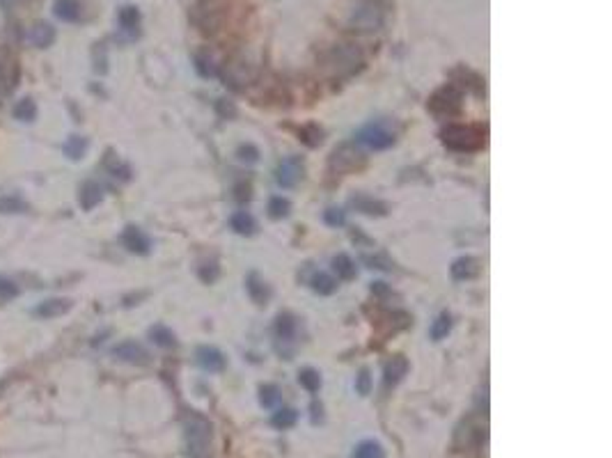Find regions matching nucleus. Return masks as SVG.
I'll use <instances>...</instances> for the list:
<instances>
[{"mask_svg":"<svg viewBox=\"0 0 612 458\" xmlns=\"http://www.w3.org/2000/svg\"><path fill=\"white\" fill-rule=\"evenodd\" d=\"M184 440L188 458H211V424L202 415L188 413L184 420Z\"/></svg>","mask_w":612,"mask_h":458,"instance_id":"1","label":"nucleus"},{"mask_svg":"<svg viewBox=\"0 0 612 458\" xmlns=\"http://www.w3.org/2000/svg\"><path fill=\"white\" fill-rule=\"evenodd\" d=\"M227 16V0H197L193 7V23L202 35H216Z\"/></svg>","mask_w":612,"mask_h":458,"instance_id":"2","label":"nucleus"},{"mask_svg":"<svg viewBox=\"0 0 612 458\" xmlns=\"http://www.w3.org/2000/svg\"><path fill=\"white\" fill-rule=\"evenodd\" d=\"M440 138L449 149H454V151H475L486 142L484 133H482L479 128L463 126V124H452V126L442 128Z\"/></svg>","mask_w":612,"mask_h":458,"instance_id":"3","label":"nucleus"},{"mask_svg":"<svg viewBox=\"0 0 612 458\" xmlns=\"http://www.w3.org/2000/svg\"><path fill=\"white\" fill-rule=\"evenodd\" d=\"M360 64H362L360 53L351 46H337L328 53V58H326V67L337 76L353 74Z\"/></svg>","mask_w":612,"mask_h":458,"instance_id":"4","label":"nucleus"},{"mask_svg":"<svg viewBox=\"0 0 612 458\" xmlns=\"http://www.w3.org/2000/svg\"><path fill=\"white\" fill-rule=\"evenodd\" d=\"M365 163V154L356 147V144H340L333 154H330V170L335 174H349L358 170Z\"/></svg>","mask_w":612,"mask_h":458,"instance_id":"5","label":"nucleus"},{"mask_svg":"<svg viewBox=\"0 0 612 458\" xmlns=\"http://www.w3.org/2000/svg\"><path fill=\"white\" fill-rule=\"evenodd\" d=\"M358 142L369 149H388L394 144V131L383 122H372L358 131Z\"/></svg>","mask_w":612,"mask_h":458,"instance_id":"6","label":"nucleus"},{"mask_svg":"<svg viewBox=\"0 0 612 458\" xmlns=\"http://www.w3.org/2000/svg\"><path fill=\"white\" fill-rule=\"evenodd\" d=\"M429 108L440 117H452L461 110V92L454 85H445L431 96Z\"/></svg>","mask_w":612,"mask_h":458,"instance_id":"7","label":"nucleus"},{"mask_svg":"<svg viewBox=\"0 0 612 458\" xmlns=\"http://www.w3.org/2000/svg\"><path fill=\"white\" fill-rule=\"evenodd\" d=\"M253 78H255L253 67L246 60H230L223 69L225 85H230L232 90H244L246 85L253 83Z\"/></svg>","mask_w":612,"mask_h":458,"instance_id":"8","label":"nucleus"},{"mask_svg":"<svg viewBox=\"0 0 612 458\" xmlns=\"http://www.w3.org/2000/svg\"><path fill=\"white\" fill-rule=\"evenodd\" d=\"M303 179V160L299 156H289L276 170V181L283 188H294Z\"/></svg>","mask_w":612,"mask_h":458,"instance_id":"9","label":"nucleus"},{"mask_svg":"<svg viewBox=\"0 0 612 458\" xmlns=\"http://www.w3.org/2000/svg\"><path fill=\"white\" fill-rule=\"evenodd\" d=\"M112 356H115L119 362H128V365H147L149 362V353L147 349L138 342H122L112 349Z\"/></svg>","mask_w":612,"mask_h":458,"instance_id":"10","label":"nucleus"},{"mask_svg":"<svg viewBox=\"0 0 612 458\" xmlns=\"http://www.w3.org/2000/svg\"><path fill=\"white\" fill-rule=\"evenodd\" d=\"M122 243H124L126 250L133 252V254H149V250H151L149 236L144 234L140 227H135V224H128V227L122 231Z\"/></svg>","mask_w":612,"mask_h":458,"instance_id":"11","label":"nucleus"},{"mask_svg":"<svg viewBox=\"0 0 612 458\" xmlns=\"http://www.w3.org/2000/svg\"><path fill=\"white\" fill-rule=\"evenodd\" d=\"M140 21L142 16L135 5H124L117 14L119 30H122V35H126V39H135L140 35Z\"/></svg>","mask_w":612,"mask_h":458,"instance_id":"12","label":"nucleus"},{"mask_svg":"<svg viewBox=\"0 0 612 458\" xmlns=\"http://www.w3.org/2000/svg\"><path fill=\"white\" fill-rule=\"evenodd\" d=\"M28 42L35 48H48L55 42V28L48 21H37L28 32Z\"/></svg>","mask_w":612,"mask_h":458,"instance_id":"13","label":"nucleus"},{"mask_svg":"<svg viewBox=\"0 0 612 458\" xmlns=\"http://www.w3.org/2000/svg\"><path fill=\"white\" fill-rule=\"evenodd\" d=\"M195 358H197V365L202 367L204 372H223V369H225L223 353L218 349H214V346H200L195 351Z\"/></svg>","mask_w":612,"mask_h":458,"instance_id":"14","label":"nucleus"},{"mask_svg":"<svg viewBox=\"0 0 612 458\" xmlns=\"http://www.w3.org/2000/svg\"><path fill=\"white\" fill-rule=\"evenodd\" d=\"M71 307H74V303H71L69 298H48L42 305H37L35 314L39 319H55V316L67 314Z\"/></svg>","mask_w":612,"mask_h":458,"instance_id":"15","label":"nucleus"},{"mask_svg":"<svg viewBox=\"0 0 612 458\" xmlns=\"http://www.w3.org/2000/svg\"><path fill=\"white\" fill-rule=\"evenodd\" d=\"M53 12L64 23H76L83 16V5H80V0H55Z\"/></svg>","mask_w":612,"mask_h":458,"instance_id":"16","label":"nucleus"},{"mask_svg":"<svg viewBox=\"0 0 612 458\" xmlns=\"http://www.w3.org/2000/svg\"><path fill=\"white\" fill-rule=\"evenodd\" d=\"M408 374V362L404 356H394L388 365H385V385L388 388H394V385H399L401 381H404V376Z\"/></svg>","mask_w":612,"mask_h":458,"instance_id":"17","label":"nucleus"},{"mask_svg":"<svg viewBox=\"0 0 612 458\" xmlns=\"http://www.w3.org/2000/svg\"><path fill=\"white\" fill-rule=\"evenodd\" d=\"M351 206L356 208V211L365 213V215H385V213H388V204L378 202V199L367 197V195L351 197Z\"/></svg>","mask_w":612,"mask_h":458,"instance_id":"18","label":"nucleus"},{"mask_svg":"<svg viewBox=\"0 0 612 458\" xmlns=\"http://www.w3.org/2000/svg\"><path fill=\"white\" fill-rule=\"evenodd\" d=\"M103 199V188L101 183L96 181H85L83 186H80V206L85 208V211H92L94 206H99Z\"/></svg>","mask_w":612,"mask_h":458,"instance_id":"19","label":"nucleus"},{"mask_svg":"<svg viewBox=\"0 0 612 458\" xmlns=\"http://www.w3.org/2000/svg\"><path fill=\"white\" fill-rule=\"evenodd\" d=\"M479 273V261L475 257H458L452 264V277L463 282V280H470Z\"/></svg>","mask_w":612,"mask_h":458,"instance_id":"20","label":"nucleus"},{"mask_svg":"<svg viewBox=\"0 0 612 458\" xmlns=\"http://www.w3.org/2000/svg\"><path fill=\"white\" fill-rule=\"evenodd\" d=\"M246 287H248V293H251V298L257 303V305H267V300L271 298V289H269V284L264 282V280L260 277V275H248V282H246Z\"/></svg>","mask_w":612,"mask_h":458,"instance_id":"21","label":"nucleus"},{"mask_svg":"<svg viewBox=\"0 0 612 458\" xmlns=\"http://www.w3.org/2000/svg\"><path fill=\"white\" fill-rule=\"evenodd\" d=\"M296 330H299V323L292 314H280L276 319V335L280 342H294Z\"/></svg>","mask_w":612,"mask_h":458,"instance_id":"22","label":"nucleus"},{"mask_svg":"<svg viewBox=\"0 0 612 458\" xmlns=\"http://www.w3.org/2000/svg\"><path fill=\"white\" fill-rule=\"evenodd\" d=\"M381 23V14L376 7H362V10L353 16V26L358 30H374Z\"/></svg>","mask_w":612,"mask_h":458,"instance_id":"23","label":"nucleus"},{"mask_svg":"<svg viewBox=\"0 0 612 458\" xmlns=\"http://www.w3.org/2000/svg\"><path fill=\"white\" fill-rule=\"evenodd\" d=\"M232 229L241 236H253L257 231V222L248 211H239L232 215Z\"/></svg>","mask_w":612,"mask_h":458,"instance_id":"24","label":"nucleus"},{"mask_svg":"<svg viewBox=\"0 0 612 458\" xmlns=\"http://www.w3.org/2000/svg\"><path fill=\"white\" fill-rule=\"evenodd\" d=\"M299 422V411H294V408H278L276 413H273L271 417V424L276 429H292L294 424Z\"/></svg>","mask_w":612,"mask_h":458,"instance_id":"25","label":"nucleus"},{"mask_svg":"<svg viewBox=\"0 0 612 458\" xmlns=\"http://www.w3.org/2000/svg\"><path fill=\"white\" fill-rule=\"evenodd\" d=\"M62 151L69 160H80L87 151V140L83 138V135H71V138L64 142Z\"/></svg>","mask_w":612,"mask_h":458,"instance_id":"26","label":"nucleus"},{"mask_svg":"<svg viewBox=\"0 0 612 458\" xmlns=\"http://www.w3.org/2000/svg\"><path fill=\"white\" fill-rule=\"evenodd\" d=\"M351 458H385V452L381 443H376V440H362V443L353 449Z\"/></svg>","mask_w":612,"mask_h":458,"instance_id":"27","label":"nucleus"},{"mask_svg":"<svg viewBox=\"0 0 612 458\" xmlns=\"http://www.w3.org/2000/svg\"><path fill=\"white\" fill-rule=\"evenodd\" d=\"M333 270L337 273V277H342V280L356 277V264H353L349 254H337L333 259Z\"/></svg>","mask_w":612,"mask_h":458,"instance_id":"28","label":"nucleus"},{"mask_svg":"<svg viewBox=\"0 0 612 458\" xmlns=\"http://www.w3.org/2000/svg\"><path fill=\"white\" fill-rule=\"evenodd\" d=\"M149 337H151V342H154L156 346H161V349H172L177 344L174 333L170 330V328H165V326H154L149 330Z\"/></svg>","mask_w":612,"mask_h":458,"instance_id":"29","label":"nucleus"},{"mask_svg":"<svg viewBox=\"0 0 612 458\" xmlns=\"http://www.w3.org/2000/svg\"><path fill=\"white\" fill-rule=\"evenodd\" d=\"M312 289L319 296H330L337 291V280L330 277L328 273H317V275L312 277Z\"/></svg>","mask_w":612,"mask_h":458,"instance_id":"30","label":"nucleus"},{"mask_svg":"<svg viewBox=\"0 0 612 458\" xmlns=\"http://www.w3.org/2000/svg\"><path fill=\"white\" fill-rule=\"evenodd\" d=\"M449 330H452V316H449L447 312H442V314H438V319L433 321V326H431V339L433 342L445 339V337L449 335Z\"/></svg>","mask_w":612,"mask_h":458,"instance_id":"31","label":"nucleus"},{"mask_svg":"<svg viewBox=\"0 0 612 458\" xmlns=\"http://www.w3.org/2000/svg\"><path fill=\"white\" fill-rule=\"evenodd\" d=\"M299 383L303 385L305 390L314 395V392H319V388H321V376H319L317 369L305 367V369H301V372H299Z\"/></svg>","mask_w":612,"mask_h":458,"instance_id":"32","label":"nucleus"},{"mask_svg":"<svg viewBox=\"0 0 612 458\" xmlns=\"http://www.w3.org/2000/svg\"><path fill=\"white\" fill-rule=\"evenodd\" d=\"M289 211H292V202H289L287 197H271L269 202V215L273 220H283L289 215Z\"/></svg>","mask_w":612,"mask_h":458,"instance_id":"33","label":"nucleus"},{"mask_svg":"<svg viewBox=\"0 0 612 458\" xmlns=\"http://www.w3.org/2000/svg\"><path fill=\"white\" fill-rule=\"evenodd\" d=\"M37 115V106L32 99H21L19 103L14 106V117L21 119V122H32Z\"/></svg>","mask_w":612,"mask_h":458,"instance_id":"34","label":"nucleus"},{"mask_svg":"<svg viewBox=\"0 0 612 458\" xmlns=\"http://www.w3.org/2000/svg\"><path fill=\"white\" fill-rule=\"evenodd\" d=\"M195 69H197V74L202 76V78H211V76H216V67H214L211 55L204 53V51L195 55Z\"/></svg>","mask_w":612,"mask_h":458,"instance_id":"35","label":"nucleus"},{"mask_svg":"<svg viewBox=\"0 0 612 458\" xmlns=\"http://www.w3.org/2000/svg\"><path fill=\"white\" fill-rule=\"evenodd\" d=\"M260 401H262V406H264V408L276 406L278 401H280V390H278V385H262V390H260Z\"/></svg>","mask_w":612,"mask_h":458,"instance_id":"36","label":"nucleus"},{"mask_svg":"<svg viewBox=\"0 0 612 458\" xmlns=\"http://www.w3.org/2000/svg\"><path fill=\"white\" fill-rule=\"evenodd\" d=\"M26 208L28 204L19 197H0V213H21Z\"/></svg>","mask_w":612,"mask_h":458,"instance_id":"37","label":"nucleus"},{"mask_svg":"<svg viewBox=\"0 0 612 458\" xmlns=\"http://www.w3.org/2000/svg\"><path fill=\"white\" fill-rule=\"evenodd\" d=\"M356 390L360 397H367L369 392H372V374H369V369H360L358 379H356Z\"/></svg>","mask_w":612,"mask_h":458,"instance_id":"38","label":"nucleus"},{"mask_svg":"<svg viewBox=\"0 0 612 458\" xmlns=\"http://www.w3.org/2000/svg\"><path fill=\"white\" fill-rule=\"evenodd\" d=\"M362 261L369 264L372 268H378V270H390L394 264L388 259L385 254H374V257H362Z\"/></svg>","mask_w":612,"mask_h":458,"instance_id":"39","label":"nucleus"},{"mask_svg":"<svg viewBox=\"0 0 612 458\" xmlns=\"http://www.w3.org/2000/svg\"><path fill=\"white\" fill-rule=\"evenodd\" d=\"M218 266H216V264L211 261V264H202V266H200V280H202V282H207V284H211V282H216V280H218Z\"/></svg>","mask_w":612,"mask_h":458,"instance_id":"40","label":"nucleus"},{"mask_svg":"<svg viewBox=\"0 0 612 458\" xmlns=\"http://www.w3.org/2000/svg\"><path fill=\"white\" fill-rule=\"evenodd\" d=\"M16 293H19V284H14L7 277H0V300H10Z\"/></svg>","mask_w":612,"mask_h":458,"instance_id":"41","label":"nucleus"},{"mask_svg":"<svg viewBox=\"0 0 612 458\" xmlns=\"http://www.w3.org/2000/svg\"><path fill=\"white\" fill-rule=\"evenodd\" d=\"M324 218L330 227H342V224L346 222V215H344L342 208H328V211L324 213Z\"/></svg>","mask_w":612,"mask_h":458,"instance_id":"42","label":"nucleus"},{"mask_svg":"<svg viewBox=\"0 0 612 458\" xmlns=\"http://www.w3.org/2000/svg\"><path fill=\"white\" fill-rule=\"evenodd\" d=\"M321 128L319 126H305L303 128V140L310 144V147H317V144H321Z\"/></svg>","mask_w":612,"mask_h":458,"instance_id":"43","label":"nucleus"},{"mask_svg":"<svg viewBox=\"0 0 612 458\" xmlns=\"http://www.w3.org/2000/svg\"><path fill=\"white\" fill-rule=\"evenodd\" d=\"M239 158L248 160V163H255V160L260 158V151H257V147H253V144H241V147H239Z\"/></svg>","mask_w":612,"mask_h":458,"instance_id":"44","label":"nucleus"},{"mask_svg":"<svg viewBox=\"0 0 612 458\" xmlns=\"http://www.w3.org/2000/svg\"><path fill=\"white\" fill-rule=\"evenodd\" d=\"M216 110H218V115H221V117H225V119H227V117H234V115H237V108L232 106L230 101H225V99H221L218 103H216Z\"/></svg>","mask_w":612,"mask_h":458,"instance_id":"45","label":"nucleus"},{"mask_svg":"<svg viewBox=\"0 0 612 458\" xmlns=\"http://www.w3.org/2000/svg\"><path fill=\"white\" fill-rule=\"evenodd\" d=\"M321 411H324V408H321V404H317V401H314V404H312V424L321 422Z\"/></svg>","mask_w":612,"mask_h":458,"instance_id":"46","label":"nucleus"}]
</instances>
